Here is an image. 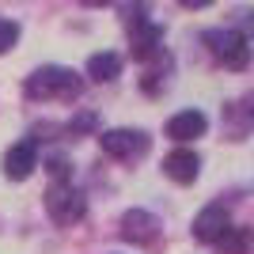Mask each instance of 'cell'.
Returning a JSON list of instances; mask_svg holds the SVG:
<instances>
[{
	"instance_id": "3",
	"label": "cell",
	"mask_w": 254,
	"mask_h": 254,
	"mask_svg": "<svg viewBox=\"0 0 254 254\" xmlns=\"http://www.w3.org/2000/svg\"><path fill=\"white\" fill-rule=\"evenodd\" d=\"M126 23H129V42H133L137 61H148L163 50V31L144 15V8H126Z\"/></svg>"
},
{
	"instance_id": "2",
	"label": "cell",
	"mask_w": 254,
	"mask_h": 254,
	"mask_svg": "<svg viewBox=\"0 0 254 254\" xmlns=\"http://www.w3.org/2000/svg\"><path fill=\"white\" fill-rule=\"evenodd\" d=\"M46 212H50L53 224H61V228H72V224L84 220L87 212V197L76 190L72 182H53L50 190H46Z\"/></svg>"
},
{
	"instance_id": "4",
	"label": "cell",
	"mask_w": 254,
	"mask_h": 254,
	"mask_svg": "<svg viewBox=\"0 0 254 254\" xmlns=\"http://www.w3.org/2000/svg\"><path fill=\"white\" fill-rule=\"evenodd\" d=\"M205 42H209L212 57L224 61V68H247V61H251L247 34L239 31H205Z\"/></svg>"
},
{
	"instance_id": "11",
	"label": "cell",
	"mask_w": 254,
	"mask_h": 254,
	"mask_svg": "<svg viewBox=\"0 0 254 254\" xmlns=\"http://www.w3.org/2000/svg\"><path fill=\"white\" fill-rule=\"evenodd\" d=\"M87 76L95 80V84H110V80H118L122 76V57L118 53H91L87 57Z\"/></svg>"
},
{
	"instance_id": "10",
	"label": "cell",
	"mask_w": 254,
	"mask_h": 254,
	"mask_svg": "<svg viewBox=\"0 0 254 254\" xmlns=\"http://www.w3.org/2000/svg\"><path fill=\"white\" fill-rule=\"evenodd\" d=\"M209 129V122H205L201 110H182V114H175L167 122V137L179 140V144H186V140H197Z\"/></svg>"
},
{
	"instance_id": "15",
	"label": "cell",
	"mask_w": 254,
	"mask_h": 254,
	"mask_svg": "<svg viewBox=\"0 0 254 254\" xmlns=\"http://www.w3.org/2000/svg\"><path fill=\"white\" fill-rule=\"evenodd\" d=\"M50 171H53V179H57V182H68V163H64L61 156L50 159Z\"/></svg>"
},
{
	"instance_id": "7",
	"label": "cell",
	"mask_w": 254,
	"mask_h": 254,
	"mask_svg": "<svg viewBox=\"0 0 254 254\" xmlns=\"http://www.w3.org/2000/svg\"><path fill=\"white\" fill-rule=\"evenodd\" d=\"M38 167V148H34L31 140H19V144H11L8 152H4V175L15 182L31 179V171Z\"/></svg>"
},
{
	"instance_id": "5",
	"label": "cell",
	"mask_w": 254,
	"mask_h": 254,
	"mask_svg": "<svg viewBox=\"0 0 254 254\" xmlns=\"http://www.w3.org/2000/svg\"><path fill=\"white\" fill-rule=\"evenodd\" d=\"M99 144L114 159H137L148 152V137L140 129H106V133H99Z\"/></svg>"
},
{
	"instance_id": "12",
	"label": "cell",
	"mask_w": 254,
	"mask_h": 254,
	"mask_svg": "<svg viewBox=\"0 0 254 254\" xmlns=\"http://www.w3.org/2000/svg\"><path fill=\"white\" fill-rule=\"evenodd\" d=\"M216 251H220V254H251V232L232 224V228L216 239Z\"/></svg>"
},
{
	"instance_id": "8",
	"label": "cell",
	"mask_w": 254,
	"mask_h": 254,
	"mask_svg": "<svg viewBox=\"0 0 254 254\" xmlns=\"http://www.w3.org/2000/svg\"><path fill=\"white\" fill-rule=\"evenodd\" d=\"M197 171H201V159H197V152H190V148H175L171 156H163V175L175 179V182H182V186L197 179Z\"/></svg>"
},
{
	"instance_id": "14",
	"label": "cell",
	"mask_w": 254,
	"mask_h": 254,
	"mask_svg": "<svg viewBox=\"0 0 254 254\" xmlns=\"http://www.w3.org/2000/svg\"><path fill=\"white\" fill-rule=\"evenodd\" d=\"M95 126H99V118H95V114H87V110H84V114H76V118H72V122H68L64 129H68L72 137H80V133H91Z\"/></svg>"
},
{
	"instance_id": "9",
	"label": "cell",
	"mask_w": 254,
	"mask_h": 254,
	"mask_svg": "<svg viewBox=\"0 0 254 254\" xmlns=\"http://www.w3.org/2000/svg\"><path fill=\"white\" fill-rule=\"evenodd\" d=\"M122 235L133 239V243H152L159 235V220L144 209H129L126 216H122Z\"/></svg>"
},
{
	"instance_id": "1",
	"label": "cell",
	"mask_w": 254,
	"mask_h": 254,
	"mask_svg": "<svg viewBox=\"0 0 254 254\" xmlns=\"http://www.w3.org/2000/svg\"><path fill=\"white\" fill-rule=\"evenodd\" d=\"M23 91L31 99H61V103H72L84 91V80H80V72L64 68V64H42V68H34L27 76Z\"/></svg>"
},
{
	"instance_id": "13",
	"label": "cell",
	"mask_w": 254,
	"mask_h": 254,
	"mask_svg": "<svg viewBox=\"0 0 254 254\" xmlns=\"http://www.w3.org/2000/svg\"><path fill=\"white\" fill-rule=\"evenodd\" d=\"M15 42H19V23L15 19H0V53H8Z\"/></svg>"
},
{
	"instance_id": "6",
	"label": "cell",
	"mask_w": 254,
	"mask_h": 254,
	"mask_svg": "<svg viewBox=\"0 0 254 254\" xmlns=\"http://www.w3.org/2000/svg\"><path fill=\"white\" fill-rule=\"evenodd\" d=\"M232 228V216L224 205H209V209L197 212V220H193V239H201V243H216L224 232Z\"/></svg>"
}]
</instances>
